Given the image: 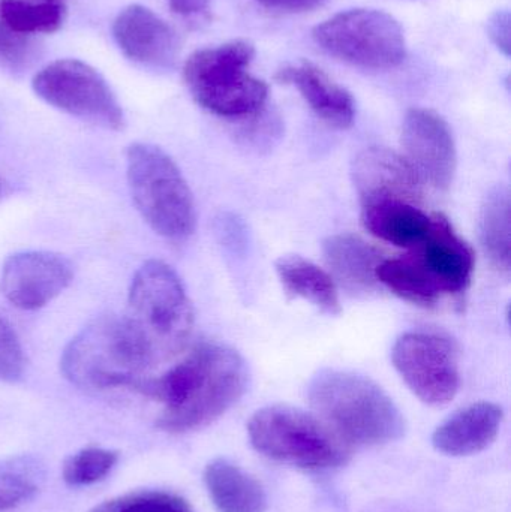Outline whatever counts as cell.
Instances as JSON below:
<instances>
[{"instance_id":"obj_30","label":"cell","mask_w":511,"mask_h":512,"mask_svg":"<svg viewBox=\"0 0 511 512\" xmlns=\"http://www.w3.org/2000/svg\"><path fill=\"white\" fill-rule=\"evenodd\" d=\"M264 8L273 11L288 12V14H303L321 8L327 0H255Z\"/></svg>"},{"instance_id":"obj_29","label":"cell","mask_w":511,"mask_h":512,"mask_svg":"<svg viewBox=\"0 0 511 512\" xmlns=\"http://www.w3.org/2000/svg\"><path fill=\"white\" fill-rule=\"evenodd\" d=\"M511 17L509 9H498L489 17L488 36L492 44L501 51L506 57H510L511 51Z\"/></svg>"},{"instance_id":"obj_11","label":"cell","mask_w":511,"mask_h":512,"mask_svg":"<svg viewBox=\"0 0 511 512\" xmlns=\"http://www.w3.org/2000/svg\"><path fill=\"white\" fill-rule=\"evenodd\" d=\"M74 279L71 262L47 251L9 256L0 276V292L20 310H38L59 297Z\"/></svg>"},{"instance_id":"obj_7","label":"cell","mask_w":511,"mask_h":512,"mask_svg":"<svg viewBox=\"0 0 511 512\" xmlns=\"http://www.w3.org/2000/svg\"><path fill=\"white\" fill-rule=\"evenodd\" d=\"M126 177L138 213L158 236L171 242L192 236L197 224L194 195L170 155L153 144H131Z\"/></svg>"},{"instance_id":"obj_6","label":"cell","mask_w":511,"mask_h":512,"mask_svg":"<svg viewBox=\"0 0 511 512\" xmlns=\"http://www.w3.org/2000/svg\"><path fill=\"white\" fill-rule=\"evenodd\" d=\"M248 435L257 453L305 471L342 468L353 453L317 415L293 406L273 405L255 412L248 423Z\"/></svg>"},{"instance_id":"obj_20","label":"cell","mask_w":511,"mask_h":512,"mask_svg":"<svg viewBox=\"0 0 511 512\" xmlns=\"http://www.w3.org/2000/svg\"><path fill=\"white\" fill-rule=\"evenodd\" d=\"M204 484L219 512H266V490L260 481L227 459H215L204 469Z\"/></svg>"},{"instance_id":"obj_13","label":"cell","mask_w":511,"mask_h":512,"mask_svg":"<svg viewBox=\"0 0 511 512\" xmlns=\"http://www.w3.org/2000/svg\"><path fill=\"white\" fill-rule=\"evenodd\" d=\"M410 254L435 291L458 295L467 291L473 279L476 256L471 246L458 236L446 216L435 213L426 239Z\"/></svg>"},{"instance_id":"obj_12","label":"cell","mask_w":511,"mask_h":512,"mask_svg":"<svg viewBox=\"0 0 511 512\" xmlns=\"http://www.w3.org/2000/svg\"><path fill=\"white\" fill-rule=\"evenodd\" d=\"M402 146L423 183L449 189L456 173V144L449 123L437 111L411 108L402 123Z\"/></svg>"},{"instance_id":"obj_14","label":"cell","mask_w":511,"mask_h":512,"mask_svg":"<svg viewBox=\"0 0 511 512\" xmlns=\"http://www.w3.org/2000/svg\"><path fill=\"white\" fill-rule=\"evenodd\" d=\"M113 36L129 60L149 68H171L179 57L176 30L143 5H129L119 12Z\"/></svg>"},{"instance_id":"obj_21","label":"cell","mask_w":511,"mask_h":512,"mask_svg":"<svg viewBox=\"0 0 511 512\" xmlns=\"http://www.w3.org/2000/svg\"><path fill=\"white\" fill-rule=\"evenodd\" d=\"M275 267L279 282L290 297L303 298L326 315L342 312L338 286L323 268L299 255L282 256Z\"/></svg>"},{"instance_id":"obj_4","label":"cell","mask_w":511,"mask_h":512,"mask_svg":"<svg viewBox=\"0 0 511 512\" xmlns=\"http://www.w3.org/2000/svg\"><path fill=\"white\" fill-rule=\"evenodd\" d=\"M126 319L138 331L155 364L188 349L194 307L179 274L159 259L144 262L132 277Z\"/></svg>"},{"instance_id":"obj_23","label":"cell","mask_w":511,"mask_h":512,"mask_svg":"<svg viewBox=\"0 0 511 512\" xmlns=\"http://www.w3.org/2000/svg\"><path fill=\"white\" fill-rule=\"evenodd\" d=\"M65 18L66 8L60 2L0 0V23L18 35L57 32Z\"/></svg>"},{"instance_id":"obj_2","label":"cell","mask_w":511,"mask_h":512,"mask_svg":"<svg viewBox=\"0 0 511 512\" xmlns=\"http://www.w3.org/2000/svg\"><path fill=\"white\" fill-rule=\"evenodd\" d=\"M314 414L350 447H377L405 435L404 415L371 379L348 370L324 369L309 382Z\"/></svg>"},{"instance_id":"obj_15","label":"cell","mask_w":511,"mask_h":512,"mask_svg":"<svg viewBox=\"0 0 511 512\" xmlns=\"http://www.w3.org/2000/svg\"><path fill=\"white\" fill-rule=\"evenodd\" d=\"M353 182L360 203L401 200L420 204L423 180L405 156L381 147H371L353 162Z\"/></svg>"},{"instance_id":"obj_16","label":"cell","mask_w":511,"mask_h":512,"mask_svg":"<svg viewBox=\"0 0 511 512\" xmlns=\"http://www.w3.org/2000/svg\"><path fill=\"white\" fill-rule=\"evenodd\" d=\"M281 84L296 87L306 104L327 125L348 129L356 117V104L351 93L311 62L284 66L275 75Z\"/></svg>"},{"instance_id":"obj_31","label":"cell","mask_w":511,"mask_h":512,"mask_svg":"<svg viewBox=\"0 0 511 512\" xmlns=\"http://www.w3.org/2000/svg\"><path fill=\"white\" fill-rule=\"evenodd\" d=\"M212 0H168V5L173 9L174 14L182 17H194L203 14L209 9Z\"/></svg>"},{"instance_id":"obj_24","label":"cell","mask_w":511,"mask_h":512,"mask_svg":"<svg viewBox=\"0 0 511 512\" xmlns=\"http://www.w3.org/2000/svg\"><path fill=\"white\" fill-rule=\"evenodd\" d=\"M119 462V453L90 447L69 457L63 465V480L72 487L92 486L104 480Z\"/></svg>"},{"instance_id":"obj_1","label":"cell","mask_w":511,"mask_h":512,"mask_svg":"<svg viewBox=\"0 0 511 512\" xmlns=\"http://www.w3.org/2000/svg\"><path fill=\"white\" fill-rule=\"evenodd\" d=\"M248 381V366L239 352L203 342L161 376L138 382L134 391L165 406L158 429L182 435L221 418L242 399Z\"/></svg>"},{"instance_id":"obj_32","label":"cell","mask_w":511,"mask_h":512,"mask_svg":"<svg viewBox=\"0 0 511 512\" xmlns=\"http://www.w3.org/2000/svg\"><path fill=\"white\" fill-rule=\"evenodd\" d=\"M36 2H60V0H36Z\"/></svg>"},{"instance_id":"obj_17","label":"cell","mask_w":511,"mask_h":512,"mask_svg":"<svg viewBox=\"0 0 511 512\" xmlns=\"http://www.w3.org/2000/svg\"><path fill=\"white\" fill-rule=\"evenodd\" d=\"M503 420V408L497 403H474L438 426L432 435V445L444 456H474L494 444Z\"/></svg>"},{"instance_id":"obj_5","label":"cell","mask_w":511,"mask_h":512,"mask_svg":"<svg viewBox=\"0 0 511 512\" xmlns=\"http://www.w3.org/2000/svg\"><path fill=\"white\" fill-rule=\"evenodd\" d=\"M255 47L234 39L195 51L183 66V80L194 101L215 116L243 119L263 110L269 87L251 74Z\"/></svg>"},{"instance_id":"obj_18","label":"cell","mask_w":511,"mask_h":512,"mask_svg":"<svg viewBox=\"0 0 511 512\" xmlns=\"http://www.w3.org/2000/svg\"><path fill=\"white\" fill-rule=\"evenodd\" d=\"M362 224L366 231L398 248H416L428 236L432 216L419 204L401 200L369 201L362 204Z\"/></svg>"},{"instance_id":"obj_9","label":"cell","mask_w":511,"mask_h":512,"mask_svg":"<svg viewBox=\"0 0 511 512\" xmlns=\"http://www.w3.org/2000/svg\"><path fill=\"white\" fill-rule=\"evenodd\" d=\"M33 92L51 107L110 131L125 128V114L110 84L81 60L62 59L42 68Z\"/></svg>"},{"instance_id":"obj_8","label":"cell","mask_w":511,"mask_h":512,"mask_svg":"<svg viewBox=\"0 0 511 512\" xmlns=\"http://www.w3.org/2000/svg\"><path fill=\"white\" fill-rule=\"evenodd\" d=\"M312 39L329 56L356 68L389 71L407 59L404 29L395 17L378 9L339 12L318 24Z\"/></svg>"},{"instance_id":"obj_25","label":"cell","mask_w":511,"mask_h":512,"mask_svg":"<svg viewBox=\"0 0 511 512\" xmlns=\"http://www.w3.org/2000/svg\"><path fill=\"white\" fill-rule=\"evenodd\" d=\"M90 512H195L186 499L170 492L144 490L96 505Z\"/></svg>"},{"instance_id":"obj_10","label":"cell","mask_w":511,"mask_h":512,"mask_svg":"<svg viewBox=\"0 0 511 512\" xmlns=\"http://www.w3.org/2000/svg\"><path fill=\"white\" fill-rule=\"evenodd\" d=\"M392 361L402 381L426 405H447L458 394L459 351L449 337L428 331L402 334L393 346Z\"/></svg>"},{"instance_id":"obj_19","label":"cell","mask_w":511,"mask_h":512,"mask_svg":"<svg viewBox=\"0 0 511 512\" xmlns=\"http://www.w3.org/2000/svg\"><path fill=\"white\" fill-rule=\"evenodd\" d=\"M324 258L336 279L354 294L377 291V268L383 256L374 246L354 234H336L323 246Z\"/></svg>"},{"instance_id":"obj_3","label":"cell","mask_w":511,"mask_h":512,"mask_svg":"<svg viewBox=\"0 0 511 512\" xmlns=\"http://www.w3.org/2000/svg\"><path fill=\"white\" fill-rule=\"evenodd\" d=\"M149 349L126 316L93 319L63 349L60 370L75 387L92 393L129 388L155 367Z\"/></svg>"},{"instance_id":"obj_22","label":"cell","mask_w":511,"mask_h":512,"mask_svg":"<svg viewBox=\"0 0 511 512\" xmlns=\"http://www.w3.org/2000/svg\"><path fill=\"white\" fill-rule=\"evenodd\" d=\"M480 242L491 264L501 273L511 267V201L506 186H497L486 195L480 212Z\"/></svg>"},{"instance_id":"obj_27","label":"cell","mask_w":511,"mask_h":512,"mask_svg":"<svg viewBox=\"0 0 511 512\" xmlns=\"http://www.w3.org/2000/svg\"><path fill=\"white\" fill-rule=\"evenodd\" d=\"M32 51L29 36L18 35L0 23V62L18 68L29 60Z\"/></svg>"},{"instance_id":"obj_28","label":"cell","mask_w":511,"mask_h":512,"mask_svg":"<svg viewBox=\"0 0 511 512\" xmlns=\"http://www.w3.org/2000/svg\"><path fill=\"white\" fill-rule=\"evenodd\" d=\"M35 484L18 475H0V512L12 510L35 495Z\"/></svg>"},{"instance_id":"obj_26","label":"cell","mask_w":511,"mask_h":512,"mask_svg":"<svg viewBox=\"0 0 511 512\" xmlns=\"http://www.w3.org/2000/svg\"><path fill=\"white\" fill-rule=\"evenodd\" d=\"M26 372V355L12 325L0 316V382H17Z\"/></svg>"}]
</instances>
